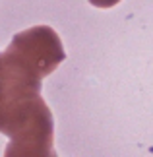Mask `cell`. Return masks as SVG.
Here are the masks:
<instances>
[{"label": "cell", "mask_w": 153, "mask_h": 157, "mask_svg": "<svg viewBox=\"0 0 153 157\" xmlns=\"http://www.w3.org/2000/svg\"><path fill=\"white\" fill-rule=\"evenodd\" d=\"M64 58L62 41L48 25L20 31L0 52V132L10 138L6 157L56 153L54 118L41 97V83Z\"/></svg>", "instance_id": "6da1fadb"}, {"label": "cell", "mask_w": 153, "mask_h": 157, "mask_svg": "<svg viewBox=\"0 0 153 157\" xmlns=\"http://www.w3.org/2000/svg\"><path fill=\"white\" fill-rule=\"evenodd\" d=\"M120 0H89V4H93L95 8H113Z\"/></svg>", "instance_id": "7a4b0ae2"}]
</instances>
